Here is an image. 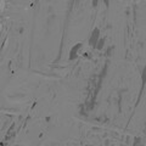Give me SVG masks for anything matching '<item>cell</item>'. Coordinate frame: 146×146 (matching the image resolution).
<instances>
[{
	"label": "cell",
	"mask_w": 146,
	"mask_h": 146,
	"mask_svg": "<svg viewBox=\"0 0 146 146\" xmlns=\"http://www.w3.org/2000/svg\"><path fill=\"white\" fill-rule=\"evenodd\" d=\"M99 38H100V31H99L98 28H95V29L93 31V33H91L90 40H89V44L91 45V46H94V48H95V45H96Z\"/></svg>",
	"instance_id": "cell-2"
},
{
	"label": "cell",
	"mask_w": 146,
	"mask_h": 146,
	"mask_svg": "<svg viewBox=\"0 0 146 146\" xmlns=\"http://www.w3.org/2000/svg\"><path fill=\"white\" fill-rule=\"evenodd\" d=\"M98 1H99V0H93V6H94V7L98 6Z\"/></svg>",
	"instance_id": "cell-4"
},
{
	"label": "cell",
	"mask_w": 146,
	"mask_h": 146,
	"mask_svg": "<svg viewBox=\"0 0 146 146\" xmlns=\"http://www.w3.org/2000/svg\"><path fill=\"white\" fill-rule=\"evenodd\" d=\"M104 44H105V39L102 38H99V40H98V43H96V45H95V48H96L98 50H102V48H104Z\"/></svg>",
	"instance_id": "cell-3"
},
{
	"label": "cell",
	"mask_w": 146,
	"mask_h": 146,
	"mask_svg": "<svg viewBox=\"0 0 146 146\" xmlns=\"http://www.w3.org/2000/svg\"><path fill=\"white\" fill-rule=\"evenodd\" d=\"M83 46V44L82 43H78V44H76L74 46H73L71 49V51H70V60L73 61V60H76L77 56H78V51H79V49Z\"/></svg>",
	"instance_id": "cell-1"
}]
</instances>
